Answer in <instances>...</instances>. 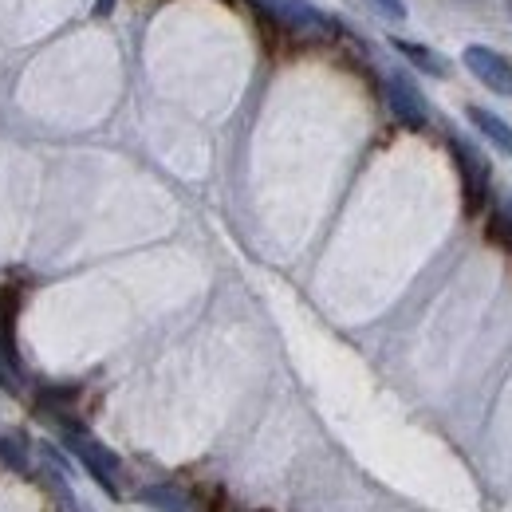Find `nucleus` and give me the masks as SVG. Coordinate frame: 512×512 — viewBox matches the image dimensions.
<instances>
[{"label": "nucleus", "instance_id": "obj_1", "mask_svg": "<svg viewBox=\"0 0 512 512\" xmlns=\"http://www.w3.org/2000/svg\"><path fill=\"white\" fill-rule=\"evenodd\" d=\"M56 422H60V430H64L67 449H71V453L79 457V465L87 469V477H91L99 489H107L111 497H119V493H123V481H119V469H123V465H119V457L103 446V442H95L79 422H71L64 414H60Z\"/></svg>", "mask_w": 512, "mask_h": 512}, {"label": "nucleus", "instance_id": "obj_2", "mask_svg": "<svg viewBox=\"0 0 512 512\" xmlns=\"http://www.w3.org/2000/svg\"><path fill=\"white\" fill-rule=\"evenodd\" d=\"M449 150H453V162H457V170H461V182H465V205L477 213L481 205H485V197H489V182H493V174H489V162H485V154L473 146V142H465V138H449Z\"/></svg>", "mask_w": 512, "mask_h": 512}, {"label": "nucleus", "instance_id": "obj_3", "mask_svg": "<svg viewBox=\"0 0 512 512\" xmlns=\"http://www.w3.org/2000/svg\"><path fill=\"white\" fill-rule=\"evenodd\" d=\"M386 103H390L394 119H402L410 130H422L430 123L426 95L418 91V83H414L406 71H390V75H386Z\"/></svg>", "mask_w": 512, "mask_h": 512}, {"label": "nucleus", "instance_id": "obj_4", "mask_svg": "<svg viewBox=\"0 0 512 512\" xmlns=\"http://www.w3.org/2000/svg\"><path fill=\"white\" fill-rule=\"evenodd\" d=\"M461 64L469 67V75H477V83H485L489 91L512 95V64L501 52H493V48H485V44H469V48L461 52Z\"/></svg>", "mask_w": 512, "mask_h": 512}, {"label": "nucleus", "instance_id": "obj_5", "mask_svg": "<svg viewBox=\"0 0 512 512\" xmlns=\"http://www.w3.org/2000/svg\"><path fill=\"white\" fill-rule=\"evenodd\" d=\"M280 24L304 32V36H335V24L308 0H284L280 4Z\"/></svg>", "mask_w": 512, "mask_h": 512}, {"label": "nucleus", "instance_id": "obj_6", "mask_svg": "<svg viewBox=\"0 0 512 512\" xmlns=\"http://www.w3.org/2000/svg\"><path fill=\"white\" fill-rule=\"evenodd\" d=\"M142 501L158 512H201L197 501H193L186 489H178V485H146L142 489Z\"/></svg>", "mask_w": 512, "mask_h": 512}, {"label": "nucleus", "instance_id": "obj_7", "mask_svg": "<svg viewBox=\"0 0 512 512\" xmlns=\"http://www.w3.org/2000/svg\"><path fill=\"white\" fill-rule=\"evenodd\" d=\"M465 115H469V123L481 130V134H485L501 154H509L512 158V127L501 119V115H493V111H485V107H469Z\"/></svg>", "mask_w": 512, "mask_h": 512}, {"label": "nucleus", "instance_id": "obj_8", "mask_svg": "<svg viewBox=\"0 0 512 512\" xmlns=\"http://www.w3.org/2000/svg\"><path fill=\"white\" fill-rule=\"evenodd\" d=\"M386 44H390L394 52H402L414 67H422V71H430V75H438V79L449 71V64L438 56V52H430V48H422V44H414V40H398V36H390Z\"/></svg>", "mask_w": 512, "mask_h": 512}, {"label": "nucleus", "instance_id": "obj_9", "mask_svg": "<svg viewBox=\"0 0 512 512\" xmlns=\"http://www.w3.org/2000/svg\"><path fill=\"white\" fill-rule=\"evenodd\" d=\"M0 461H4L12 473H28V469H32L28 438H24V434H4V438H0Z\"/></svg>", "mask_w": 512, "mask_h": 512}, {"label": "nucleus", "instance_id": "obj_10", "mask_svg": "<svg viewBox=\"0 0 512 512\" xmlns=\"http://www.w3.org/2000/svg\"><path fill=\"white\" fill-rule=\"evenodd\" d=\"M371 4L386 20H406V0H371Z\"/></svg>", "mask_w": 512, "mask_h": 512}, {"label": "nucleus", "instance_id": "obj_11", "mask_svg": "<svg viewBox=\"0 0 512 512\" xmlns=\"http://www.w3.org/2000/svg\"><path fill=\"white\" fill-rule=\"evenodd\" d=\"M493 229H497V233L509 241V249H512V197H505V205H501V213H497Z\"/></svg>", "mask_w": 512, "mask_h": 512}, {"label": "nucleus", "instance_id": "obj_12", "mask_svg": "<svg viewBox=\"0 0 512 512\" xmlns=\"http://www.w3.org/2000/svg\"><path fill=\"white\" fill-rule=\"evenodd\" d=\"M20 379H24V375H20V371L0 355V386H4V390H20Z\"/></svg>", "mask_w": 512, "mask_h": 512}, {"label": "nucleus", "instance_id": "obj_13", "mask_svg": "<svg viewBox=\"0 0 512 512\" xmlns=\"http://www.w3.org/2000/svg\"><path fill=\"white\" fill-rule=\"evenodd\" d=\"M249 4H253L260 16H272V20H280V4H284V0H249Z\"/></svg>", "mask_w": 512, "mask_h": 512}, {"label": "nucleus", "instance_id": "obj_14", "mask_svg": "<svg viewBox=\"0 0 512 512\" xmlns=\"http://www.w3.org/2000/svg\"><path fill=\"white\" fill-rule=\"evenodd\" d=\"M111 8H115V0H95V16H111Z\"/></svg>", "mask_w": 512, "mask_h": 512}]
</instances>
